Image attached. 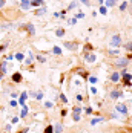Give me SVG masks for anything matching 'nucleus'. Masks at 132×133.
I'll use <instances>...</instances> for the list:
<instances>
[{
	"mask_svg": "<svg viewBox=\"0 0 132 133\" xmlns=\"http://www.w3.org/2000/svg\"><path fill=\"white\" fill-rule=\"evenodd\" d=\"M108 52H109V55H118V51H117V49H114V51H112V49H109Z\"/></svg>",
	"mask_w": 132,
	"mask_h": 133,
	"instance_id": "39",
	"label": "nucleus"
},
{
	"mask_svg": "<svg viewBox=\"0 0 132 133\" xmlns=\"http://www.w3.org/2000/svg\"><path fill=\"white\" fill-rule=\"evenodd\" d=\"M100 14H101V15H106V14H108V8H106V6H101V8H100Z\"/></svg>",
	"mask_w": 132,
	"mask_h": 133,
	"instance_id": "34",
	"label": "nucleus"
},
{
	"mask_svg": "<svg viewBox=\"0 0 132 133\" xmlns=\"http://www.w3.org/2000/svg\"><path fill=\"white\" fill-rule=\"evenodd\" d=\"M12 81H14V83H22V75H20L19 72H15V73L12 75Z\"/></svg>",
	"mask_w": 132,
	"mask_h": 133,
	"instance_id": "17",
	"label": "nucleus"
},
{
	"mask_svg": "<svg viewBox=\"0 0 132 133\" xmlns=\"http://www.w3.org/2000/svg\"><path fill=\"white\" fill-rule=\"evenodd\" d=\"M77 73H78V75H82V77H83V78H88V77H89V75H88V73H86V72L83 71V69H77Z\"/></svg>",
	"mask_w": 132,
	"mask_h": 133,
	"instance_id": "26",
	"label": "nucleus"
},
{
	"mask_svg": "<svg viewBox=\"0 0 132 133\" xmlns=\"http://www.w3.org/2000/svg\"><path fill=\"white\" fill-rule=\"evenodd\" d=\"M72 119H74V123H78L82 119V116H80V113H72Z\"/></svg>",
	"mask_w": 132,
	"mask_h": 133,
	"instance_id": "27",
	"label": "nucleus"
},
{
	"mask_svg": "<svg viewBox=\"0 0 132 133\" xmlns=\"http://www.w3.org/2000/svg\"><path fill=\"white\" fill-rule=\"evenodd\" d=\"M84 51H86V52H89V51H92V46H91L89 43H86V44H84Z\"/></svg>",
	"mask_w": 132,
	"mask_h": 133,
	"instance_id": "38",
	"label": "nucleus"
},
{
	"mask_svg": "<svg viewBox=\"0 0 132 133\" xmlns=\"http://www.w3.org/2000/svg\"><path fill=\"white\" fill-rule=\"evenodd\" d=\"M36 60H37L38 63H42V64H43V63H46V61H48V60H46V58H45V57H43V55H37V57H36Z\"/></svg>",
	"mask_w": 132,
	"mask_h": 133,
	"instance_id": "24",
	"label": "nucleus"
},
{
	"mask_svg": "<svg viewBox=\"0 0 132 133\" xmlns=\"http://www.w3.org/2000/svg\"><path fill=\"white\" fill-rule=\"evenodd\" d=\"M111 48H118L120 44H121V35H118V34H114L111 37Z\"/></svg>",
	"mask_w": 132,
	"mask_h": 133,
	"instance_id": "2",
	"label": "nucleus"
},
{
	"mask_svg": "<svg viewBox=\"0 0 132 133\" xmlns=\"http://www.w3.org/2000/svg\"><path fill=\"white\" fill-rule=\"evenodd\" d=\"M59 98H60V101H61L63 104H66V102H68V98H66V95H65V93H60V96H59Z\"/></svg>",
	"mask_w": 132,
	"mask_h": 133,
	"instance_id": "30",
	"label": "nucleus"
},
{
	"mask_svg": "<svg viewBox=\"0 0 132 133\" xmlns=\"http://www.w3.org/2000/svg\"><path fill=\"white\" fill-rule=\"evenodd\" d=\"M9 104H11L12 107H17V104H19V102H17L15 100H11V101H9Z\"/></svg>",
	"mask_w": 132,
	"mask_h": 133,
	"instance_id": "40",
	"label": "nucleus"
},
{
	"mask_svg": "<svg viewBox=\"0 0 132 133\" xmlns=\"http://www.w3.org/2000/svg\"><path fill=\"white\" fill-rule=\"evenodd\" d=\"M95 2H98V3H100V5H101V3H103V2H105V0H95Z\"/></svg>",
	"mask_w": 132,
	"mask_h": 133,
	"instance_id": "47",
	"label": "nucleus"
},
{
	"mask_svg": "<svg viewBox=\"0 0 132 133\" xmlns=\"http://www.w3.org/2000/svg\"><path fill=\"white\" fill-rule=\"evenodd\" d=\"M26 132H28V129H26V130H23V132H20V133H26Z\"/></svg>",
	"mask_w": 132,
	"mask_h": 133,
	"instance_id": "48",
	"label": "nucleus"
},
{
	"mask_svg": "<svg viewBox=\"0 0 132 133\" xmlns=\"http://www.w3.org/2000/svg\"><path fill=\"white\" fill-rule=\"evenodd\" d=\"M80 2H82L83 5H86V6H89V5H91V0H80Z\"/></svg>",
	"mask_w": 132,
	"mask_h": 133,
	"instance_id": "41",
	"label": "nucleus"
},
{
	"mask_svg": "<svg viewBox=\"0 0 132 133\" xmlns=\"http://www.w3.org/2000/svg\"><path fill=\"white\" fill-rule=\"evenodd\" d=\"M52 107H54L52 101H46V102H45V109H52Z\"/></svg>",
	"mask_w": 132,
	"mask_h": 133,
	"instance_id": "32",
	"label": "nucleus"
},
{
	"mask_svg": "<svg viewBox=\"0 0 132 133\" xmlns=\"http://www.w3.org/2000/svg\"><path fill=\"white\" fill-rule=\"evenodd\" d=\"M5 48H6L5 44H2V46H0V52H3V51H5Z\"/></svg>",
	"mask_w": 132,
	"mask_h": 133,
	"instance_id": "46",
	"label": "nucleus"
},
{
	"mask_svg": "<svg viewBox=\"0 0 132 133\" xmlns=\"http://www.w3.org/2000/svg\"><path fill=\"white\" fill-rule=\"evenodd\" d=\"M45 133H54V125H48L45 129Z\"/></svg>",
	"mask_w": 132,
	"mask_h": 133,
	"instance_id": "33",
	"label": "nucleus"
},
{
	"mask_svg": "<svg viewBox=\"0 0 132 133\" xmlns=\"http://www.w3.org/2000/svg\"><path fill=\"white\" fill-rule=\"evenodd\" d=\"M84 60L88 61V63H95V60H97V55H95V54H92V52H86Z\"/></svg>",
	"mask_w": 132,
	"mask_h": 133,
	"instance_id": "6",
	"label": "nucleus"
},
{
	"mask_svg": "<svg viewBox=\"0 0 132 133\" xmlns=\"http://www.w3.org/2000/svg\"><path fill=\"white\" fill-rule=\"evenodd\" d=\"M65 29H63V28H59V29H55V35L57 37H59V38H63V37H65Z\"/></svg>",
	"mask_w": 132,
	"mask_h": 133,
	"instance_id": "16",
	"label": "nucleus"
},
{
	"mask_svg": "<svg viewBox=\"0 0 132 133\" xmlns=\"http://www.w3.org/2000/svg\"><path fill=\"white\" fill-rule=\"evenodd\" d=\"M63 48L69 49V51H75L77 49V41H63Z\"/></svg>",
	"mask_w": 132,
	"mask_h": 133,
	"instance_id": "4",
	"label": "nucleus"
},
{
	"mask_svg": "<svg viewBox=\"0 0 132 133\" xmlns=\"http://www.w3.org/2000/svg\"><path fill=\"white\" fill-rule=\"evenodd\" d=\"M124 49H126V51H132V41L126 43V44H124Z\"/></svg>",
	"mask_w": 132,
	"mask_h": 133,
	"instance_id": "37",
	"label": "nucleus"
},
{
	"mask_svg": "<svg viewBox=\"0 0 132 133\" xmlns=\"http://www.w3.org/2000/svg\"><path fill=\"white\" fill-rule=\"evenodd\" d=\"M34 100H37V101L43 100V92H36V96H34Z\"/></svg>",
	"mask_w": 132,
	"mask_h": 133,
	"instance_id": "25",
	"label": "nucleus"
},
{
	"mask_svg": "<svg viewBox=\"0 0 132 133\" xmlns=\"http://www.w3.org/2000/svg\"><path fill=\"white\" fill-rule=\"evenodd\" d=\"M83 110H84L86 115H92V112H94V110H92V107H86V109H83Z\"/></svg>",
	"mask_w": 132,
	"mask_h": 133,
	"instance_id": "35",
	"label": "nucleus"
},
{
	"mask_svg": "<svg viewBox=\"0 0 132 133\" xmlns=\"http://www.w3.org/2000/svg\"><path fill=\"white\" fill-rule=\"evenodd\" d=\"M109 78H111V81H112V83H118V80L121 78V75H120V72H112Z\"/></svg>",
	"mask_w": 132,
	"mask_h": 133,
	"instance_id": "9",
	"label": "nucleus"
},
{
	"mask_svg": "<svg viewBox=\"0 0 132 133\" xmlns=\"http://www.w3.org/2000/svg\"><path fill=\"white\" fill-rule=\"evenodd\" d=\"M52 54H55V55H61L63 51H61L60 46H54V48H52Z\"/></svg>",
	"mask_w": 132,
	"mask_h": 133,
	"instance_id": "18",
	"label": "nucleus"
},
{
	"mask_svg": "<svg viewBox=\"0 0 132 133\" xmlns=\"http://www.w3.org/2000/svg\"><path fill=\"white\" fill-rule=\"evenodd\" d=\"M14 57H15V60H17V61H25V55L22 54V52H17Z\"/></svg>",
	"mask_w": 132,
	"mask_h": 133,
	"instance_id": "20",
	"label": "nucleus"
},
{
	"mask_svg": "<svg viewBox=\"0 0 132 133\" xmlns=\"http://www.w3.org/2000/svg\"><path fill=\"white\" fill-rule=\"evenodd\" d=\"M111 98H112V100L123 98V92H121V90H112V92H111Z\"/></svg>",
	"mask_w": 132,
	"mask_h": 133,
	"instance_id": "7",
	"label": "nucleus"
},
{
	"mask_svg": "<svg viewBox=\"0 0 132 133\" xmlns=\"http://www.w3.org/2000/svg\"><path fill=\"white\" fill-rule=\"evenodd\" d=\"M3 77H5V75H3V73H0V78H3Z\"/></svg>",
	"mask_w": 132,
	"mask_h": 133,
	"instance_id": "49",
	"label": "nucleus"
},
{
	"mask_svg": "<svg viewBox=\"0 0 132 133\" xmlns=\"http://www.w3.org/2000/svg\"><path fill=\"white\" fill-rule=\"evenodd\" d=\"M88 81L91 84H95L97 83V77H95V75H91V77H88Z\"/></svg>",
	"mask_w": 132,
	"mask_h": 133,
	"instance_id": "28",
	"label": "nucleus"
},
{
	"mask_svg": "<svg viewBox=\"0 0 132 133\" xmlns=\"http://www.w3.org/2000/svg\"><path fill=\"white\" fill-rule=\"evenodd\" d=\"M5 6V0H0V9H2Z\"/></svg>",
	"mask_w": 132,
	"mask_h": 133,
	"instance_id": "45",
	"label": "nucleus"
},
{
	"mask_svg": "<svg viewBox=\"0 0 132 133\" xmlns=\"http://www.w3.org/2000/svg\"><path fill=\"white\" fill-rule=\"evenodd\" d=\"M131 5H132V0H131Z\"/></svg>",
	"mask_w": 132,
	"mask_h": 133,
	"instance_id": "50",
	"label": "nucleus"
},
{
	"mask_svg": "<svg viewBox=\"0 0 132 133\" xmlns=\"http://www.w3.org/2000/svg\"><path fill=\"white\" fill-rule=\"evenodd\" d=\"M0 73H6V61H2V64H0Z\"/></svg>",
	"mask_w": 132,
	"mask_h": 133,
	"instance_id": "22",
	"label": "nucleus"
},
{
	"mask_svg": "<svg viewBox=\"0 0 132 133\" xmlns=\"http://www.w3.org/2000/svg\"><path fill=\"white\" fill-rule=\"evenodd\" d=\"M17 123H19V116H14L12 118V124H17Z\"/></svg>",
	"mask_w": 132,
	"mask_h": 133,
	"instance_id": "44",
	"label": "nucleus"
},
{
	"mask_svg": "<svg viewBox=\"0 0 132 133\" xmlns=\"http://www.w3.org/2000/svg\"><path fill=\"white\" fill-rule=\"evenodd\" d=\"M82 110H83V109L77 106V107H74V109H72V113H82Z\"/></svg>",
	"mask_w": 132,
	"mask_h": 133,
	"instance_id": "36",
	"label": "nucleus"
},
{
	"mask_svg": "<svg viewBox=\"0 0 132 133\" xmlns=\"http://www.w3.org/2000/svg\"><path fill=\"white\" fill-rule=\"evenodd\" d=\"M128 64H129V58H126V57H124V58H118L115 61V66L117 67H126Z\"/></svg>",
	"mask_w": 132,
	"mask_h": 133,
	"instance_id": "5",
	"label": "nucleus"
},
{
	"mask_svg": "<svg viewBox=\"0 0 132 133\" xmlns=\"http://www.w3.org/2000/svg\"><path fill=\"white\" fill-rule=\"evenodd\" d=\"M26 29L29 32V35H34V34H36V28H34L32 23H26Z\"/></svg>",
	"mask_w": 132,
	"mask_h": 133,
	"instance_id": "14",
	"label": "nucleus"
},
{
	"mask_svg": "<svg viewBox=\"0 0 132 133\" xmlns=\"http://www.w3.org/2000/svg\"><path fill=\"white\" fill-rule=\"evenodd\" d=\"M105 118H103V116H98V118H92V119H91V125H97V124H100V123H105Z\"/></svg>",
	"mask_w": 132,
	"mask_h": 133,
	"instance_id": "12",
	"label": "nucleus"
},
{
	"mask_svg": "<svg viewBox=\"0 0 132 133\" xmlns=\"http://www.w3.org/2000/svg\"><path fill=\"white\" fill-rule=\"evenodd\" d=\"M115 110L120 113V115H124V116H126V115H128L129 113V110H128V106H126V104H121V102H120V104H117V106H115Z\"/></svg>",
	"mask_w": 132,
	"mask_h": 133,
	"instance_id": "3",
	"label": "nucleus"
},
{
	"mask_svg": "<svg viewBox=\"0 0 132 133\" xmlns=\"http://www.w3.org/2000/svg\"><path fill=\"white\" fill-rule=\"evenodd\" d=\"M63 132V124H55L54 125V133H61Z\"/></svg>",
	"mask_w": 132,
	"mask_h": 133,
	"instance_id": "19",
	"label": "nucleus"
},
{
	"mask_svg": "<svg viewBox=\"0 0 132 133\" xmlns=\"http://www.w3.org/2000/svg\"><path fill=\"white\" fill-rule=\"evenodd\" d=\"M28 112H29V107H28V106H23V109H22V113H20V116H22V118H25L26 115H28Z\"/></svg>",
	"mask_w": 132,
	"mask_h": 133,
	"instance_id": "21",
	"label": "nucleus"
},
{
	"mask_svg": "<svg viewBox=\"0 0 132 133\" xmlns=\"http://www.w3.org/2000/svg\"><path fill=\"white\" fill-rule=\"evenodd\" d=\"M68 25H71V26L77 25V19H75V17H72V19H69V20H68Z\"/></svg>",
	"mask_w": 132,
	"mask_h": 133,
	"instance_id": "31",
	"label": "nucleus"
},
{
	"mask_svg": "<svg viewBox=\"0 0 132 133\" xmlns=\"http://www.w3.org/2000/svg\"><path fill=\"white\" fill-rule=\"evenodd\" d=\"M120 75H121V78H123V83L126 87H131L132 86V73H129L126 69H123L121 72H120Z\"/></svg>",
	"mask_w": 132,
	"mask_h": 133,
	"instance_id": "1",
	"label": "nucleus"
},
{
	"mask_svg": "<svg viewBox=\"0 0 132 133\" xmlns=\"http://www.w3.org/2000/svg\"><path fill=\"white\" fill-rule=\"evenodd\" d=\"M43 5H45V0H31V6H34V8L43 6Z\"/></svg>",
	"mask_w": 132,
	"mask_h": 133,
	"instance_id": "13",
	"label": "nucleus"
},
{
	"mask_svg": "<svg viewBox=\"0 0 132 133\" xmlns=\"http://www.w3.org/2000/svg\"><path fill=\"white\" fill-rule=\"evenodd\" d=\"M75 100H77V101H83V95H80V93H78V95L75 96Z\"/></svg>",
	"mask_w": 132,
	"mask_h": 133,
	"instance_id": "43",
	"label": "nucleus"
},
{
	"mask_svg": "<svg viewBox=\"0 0 132 133\" xmlns=\"http://www.w3.org/2000/svg\"><path fill=\"white\" fill-rule=\"evenodd\" d=\"M46 11H48V9H46V6L43 5V6H38V8L36 9V12H34V14H36L37 17H38V15H45V14H46Z\"/></svg>",
	"mask_w": 132,
	"mask_h": 133,
	"instance_id": "8",
	"label": "nucleus"
},
{
	"mask_svg": "<svg viewBox=\"0 0 132 133\" xmlns=\"http://www.w3.org/2000/svg\"><path fill=\"white\" fill-rule=\"evenodd\" d=\"M103 3L106 5V8H114L117 5V0H105Z\"/></svg>",
	"mask_w": 132,
	"mask_h": 133,
	"instance_id": "15",
	"label": "nucleus"
},
{
	"mask_svg": "<svg viewBox=\"0 0 132 133\" xmlns=\"http://www.w3.org/2000/svg\"><path fill=\"white\" fill-rule=\"evenodd\" d=\"M20 8L22 9H29L31 8V0H20Z\"/></svg>",
	"mask_w": 132,
	"mask_h": 133,
	"instance_id": "11",
	"label": "nucleus"
},
{
	"mask_svg": "<svg viewBox=\"0 0 132 133\" xmlns=\"http://www.w3.org/2000/svg\"><path fill=\"white\" fill-rule=\"evenodd\" d=\"M28 96H29V95H28V92H22V93H20V98H19V101H17V102L22 104V106H25V101H26Z\"/></svg>",
	"mask_w": 132,
	"mask_h": 133,
	"instance_id": "10",
	"label": "nucleus"
},
{
	"mask_svg": "<svg viewBox=\"0 0 132 133\" xmlns=\"http://www.w3.org/2000/svg\"><path fill=\"white\" fill-rule=\"evenodd\" d=\"M83 17H84V14H83V12H78V14L75 15V19H83Z\"/></svg>",
	"mask_w": 132,
	"mask_h": 133,
	"instance_id": "42",
	"label": "nucleus"
},
{
	"mask_svg": "<svg viewBox=\"0 0 132 133\" xmlns=\"http://www.w3.org/2000/svg\"><path fill=\"white\" fill-rule=\"evenodd\" d=\"M128 6H129V3H128V2H126V0H124V2H123L121 5H120V11H121V12H123V11H124L126 8H128Z\"/></svg>",
	"mask_w": 132,
	"mask_h": 133,
	"instance_id": "29",
	"label": "nucleus"
},
{
	"mask_svg": "<svg viewBox=\"0 0 132 133\" xmlns=\"http://www.w3.org/2000/svg\"><path fill=\"white\" fill-rule=\"evenodd\" d=\"M77 6H78V2H77V0H74V2H71V3H69V6H68V9L71 11V9L77 8Z\"/></svg>",
	"mask_w": 132,
	"mask_h": 133,
	"instance_id": "23",
	"label": "nucleus"
}]
</instances>
